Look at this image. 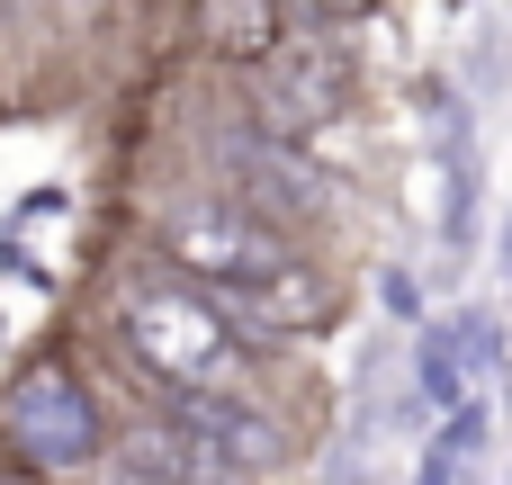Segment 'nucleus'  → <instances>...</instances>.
<instances>
[{"label": "nucleus", "mask_w": 512, "mask_h": 485, "mask_svg": "<svg viewBox=\"0 0 512 485\" xmlns=\"http://www.w3.org/2000/svg\"><path fill=\"white\" fill-rule=\"evenodd\" d=\"M117 342L135 351L144 378H162L171 396H243L252 387V342L216 315V297L189 279V270H153L126 315H117ZM252 405V396H243Z\"/></svg>", "instance_id": "1"}, {"label": "nucleus", "mask_w": 512, "mask_h": 485, "mask_svg": "<svg viewBox=\"0 0 512 485\" xmlns=\"http://www.w3.org/2000/svg\"><path fill=\"white\" fill-rule=\"evenodd\" d=\"M171 261L189 270V279H207V288H279V279H297V261H288V234L279 225H261L252 207H234L225 189H198V198H180V216H171Z\"/></svg>", "instance_id": "2"}, {"label": "nucleus", "mask_w": 512, "mask_h": 485, "mask_svg": "<svg viewBox=\"0 0 512 485\" xmlns=\"http://www.w3.org/2000/svg\"><path fill=\"white\" fill-rule=\"evenodd\" d=\"M252 108L270 135H315L351 108V54L315 36V18H288V36L252 63Z\"/></svg>", "instance_id": "3"}, {"label": "nucleus", "mask_w": 512, "mask_h": 485, "mask_svg": "<svg viewBox=\"0 0 512 485\" xmlns=\"http://www.w3.org/2000/svg\"><path fill=\"white\" fill-rule=\"evenodd\" d=\"M207 162L234 180L225 198L252 207L261 225H288V216H315V207H324V171H315L288 135H270V126H225V135H207Z\"/></svg>", "instance_id": "4"}, {"label": "nucleus", "mask_w": 512, "mask_h": 485, "mask_svg": "<svg viewBox=\"0 0 512 485\" xmlns=\"http://www.w3.org/2000/svg\"><path fill=\"white\" fill-rule=\"evenodd\" d=\"M9 441H18V459L45 468V477H72V468L99 459V414H90V396L72 387V369H54V360L18 369V387H9Z\"/></svg>", "instance_id": "5"}, {"label": "nucleus", "mask_w": 512, "mask_h": 485, "mask_svg": "<svg viewBox=\"0 0 512 485\" xmlns=\"http://www.w3.org/2000/svg\"><path fill=\"white\" fill-rule=\"evenodd\" d=\"M171 423L180 432H198L216 459H234L243 477H261V468H279V423L261 414V405H243V396H171Z\"/></svg>", "instance_id": "6"}, {"label": "nucleus", "mask_w": 512, "mask_h": 485, "mask_svg": "<svg viewBox=\"0 0 512 485\" xmlns=\"http://www.w3.org/2000/svg\"><path fill=\"white\" fill-rule=\"evenodd\" d=\"M468 360H477V324H468V315L423 333V396H432L441 414H468Z\"/></svg>", "instance_id": "7"}, {"label": "nucleus", "mask_w": 512, "mask_h": 485, "mask_svg": "<svg viewBox=\"0 0 512 485\" xmlns=\"http://www.w3.org/2000/svg\"><path fill=\"white\" fill-rule=\"evenodd\" d=\"M198 36L216 54H270L279 45V9H198Z\"/></svg>", "instance_id": "8"}, {"label": "nucleus", "mask_w": 512, "mask_h": 485, "mask_svg": "<svg viewBox=\"0 0 512 485\" xmlns=\"http://www.w3.org/2000/svg\"><path fill=\"white\" fill-rule=\"evenodd\" d=\"M468 450H477V405L441 423V441L423 450V477H414V485H459V468H468Z\"/></svg>", "instance_id": "9"}]
</instances>
